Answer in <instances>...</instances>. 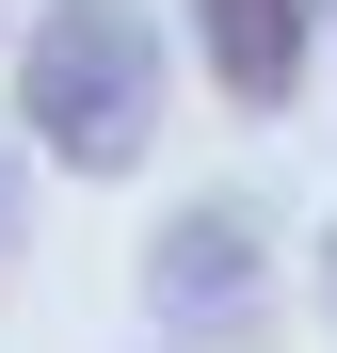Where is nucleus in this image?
I'll use <instances>...</instances> for the list:
<instances>
[{
    "label": "nucleus",
    "mask_w": 337,
    "mask_h": 353,
    "mask_svg": "<svg viewBox=\"0 0 337 353\" xmlns=\"http://www.w3.org/2000/svg\"><path fill=\"white\" fill-rule=\"evenodd\" d=\"M0 32H17V0H0Z\"/></svg>",
    "instance_id": "6"
},
{
    "label": "nucleus",
    "mask_w": 337,
    "mask_h": 353,
    "mask_svg": "<svg viewBox=\"0 0 337 353\" xmlns=\"http://www.w3.org/2000/svg\"><path fill=\"white\" fill-rule=\"evenodd\" d=\"M17 129L65 176H129L161 145V17L145 0H32L17 17Z\"/></svg>",
    "instance_id": "1"
},
{
    "label": "nucleus",
    "mask_w": 337,
    "mask_h": 353,
    "mask_svg": "<svg viewBox=\"0 0 337 353\" xmlns=\"http://www.w3.org/2000/svg\"><path fill=\"white\" fill-rule=\"evenodd\" d=\"M193 17V65L225 81V112H289L321 65V0H177Z\"/></svg>",
    "instance_id": "3"
},
{
    "label": "nucleus",
    "mask_w": 337,
    "mask_h": 353,
    "mask_svg": "<svg viewBox=\"0 0 337 353\" xmlns=\"http://www.w3.org/2000/svg\"><path fill=\"white\" fill-rule=\"evenodd\" d=\"M321 65H337V0H321Z\"/></svg>",
    "instance_id": "5"
},
{
    "label": "nucleus",
    "mask_w": 337,
    "mask_h": 353,
    "mask_svg": "<svg viewBox=\"0 0 337 353\" xmlns=\"http://www.w3.org/2000/svg\"><path fill=\"white\" fill-rule=\"evenodd\" d=\"M17 225H32V193H17V145H0V273H17Z\"/></svg>",
    "instance_id": "4"
},
{
    "label": "nucleus",
    "mask_w": 337,
    "mask_h": 353,
    "mask_svg": "<svg viewBox=\"0 0 337 353\" xmlns=\"http://www.w3.org/2000/svg\"><path fill=\"white\" fill-rule=\"evenodd\" d=\"M145 321L177 337V353H225V337H257L273 321V241H257V209H177L145 241Z\"/></svg>",
    "instance_id": "2"
}]
</instances>
